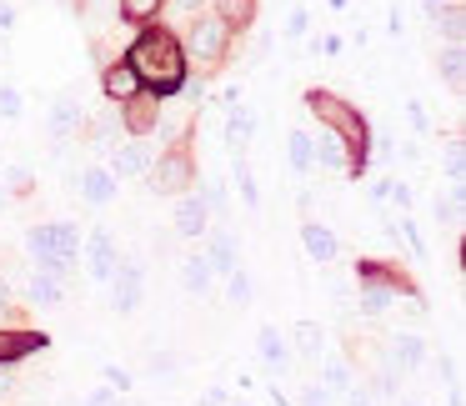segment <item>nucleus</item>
<instances>
[{
	"label": "nucleus",
	"instance_id": "f257e3e1",
	"mask_svg": "<svg viewBox=\"0 0 466 406\" xmlns=\"http://www.w3.org/2000/svg\"><path fill=\"white\" fill-rule=\"evenodd\" d=\"M126 66L136 71L141 86L166 91V96L186 81V56H181V46H176V36H166V31H146L141 41L131 46V61Z\"/></svg>",
	"mask_w": 466,
	"mask_h": 406
},
{
	"label": "nucleus",
	"instance_id": "f03ea898",
	"mask_svg": "<svg viewBox=\"0 0 466 406\" xmlns=\"http://www.w3.org/2000/svg\"><path fill=\"white\" fill-rule=\"evenodd\" d=\"M25 246H31L41 276H56V281H61L71 256H76V246H81V236H76V226H35Z\"/></svg>",
	"mask_w": 466,
	"mask_h": 406
},
{
	"label": "nucleus",
	"instance_id": "7ed1b4c3",
	"mask_svg": "<svg viewBox=\"0 0 466 406\" xmlns=\"http://www.w3.org/2000/svg\"><path fill=\"white\" fill-rule=\"evenodd\" d=\"M306 106H311V111L321 116L326 126H331L336 141H346L356 156H366V121H361V116H356L346 101H336L331 91H311V96H306Z\"/></svg>",
	"mask_w": 466,
	"mask_h": 406
},
{
	"label": "nucleus",
	"instance_id": "20e7f679",
	"mask_svg": "<svg viewBox=\"0 0 466 406\" xmlns=\"http://www.w3.org/2000/svg\"><path fill=\"white\" fill-rule=\"evenodd\" d=\"M226 41H231V25H226L221 15H201V21L191 25V56L206 66V71H211V66H221Z\"/></svg>",
	"mask_w": 466,
	"mask_h": 406
},
{
	"label": "nucleus",
	"instance_id": "39448f33",
	"mask_svg": "<svg viewBox=\"0 0 466 406\" xmlns=\"http://www.w3.org/2000/svg\"><path fill=\"white\" fill-rule=\"evenodd\" d=\"M186 181H191V161H186V156H166V161L156 166V176H151V186H156L161 196L186 191Z\"/></svg>",
	"mask_w": 466,
	"mask_h": 406
},
{
	"label": "nucleus",
	"instance_id": "423d86ee",
	"mask_svg": "<svg viewBox=\"0 0 466 406\" xmlns=\"http://www.w3.org/2000/svg\"><path fill=\"white\" fill-rule=\"evenodd\" d=\"M86 266H91L96 281H111V276H116V241L106 231L91 236V246H86Z\"/></svg>",
	"mask_w": 466,
	"mask_h": 406
},
{
	"label": "nucleus",
	"instance_id": "0eeeda50",
	"mask_svg": "<svg viewBox=\"0 0 466 406\" xmlns=\"http://www.w3.org/2000/svg\"><path fill=\"white\" fill-rule=\"evenodd\" d=\"M116 311H136V306H141V266H116Z\"/></svg>",
	"mask_w": 466,
	"mask_h": 406
},
{
	"label": "nucleus",
	"instance_id": "6e6552de",
	"mask_svg": "<svg viewBox=\"0 0 466 406\" xmlns=\"http://www.w3.org/2000/svg\"><path fill=\"white\" fill-rule=\"evenodd\" d=\"M41 346H46L41 331H0V366H5V361H21V356L41 351Z\"/></svg>",
	"mask_w": 466,
	"mask_h": 406
},
{
	"label": "nucleus",
	"instance_id": "1a4fd4ad",
	"mask_svg": "<svg viewBox=\"0 0 466 406\" xmlns=\"http://www.w3.org/2000/svg\"><path fill=\"white\" fill-rule=\"evenodd\" d=\"M301 246H306V256H311V261H336V251H341V246H336V236L326 231V226H301Z\"/></svg>",
	"mask_w": 466,
	"mask_h": 406
},
{
	"label": "nucleus",
	"instance_id": "9d476101",
	"mask_svg": "<svg viewBox=\"0 0 466 406\" xmlns=\"http://www.w3.org/2000/svg\"><path fill=\"white\" fill-rule=\"evenodd\" d=\"M106 96H111V101H136V96H141V81H136L131 66H111V71H106Z\"/></svg>",
	"mask_w": 466,
	"mask_h": 406
},
{
	"label": "nucleus",
	"instance_id": "9b49d317",
	"mask_svg": "<svg viewBox=\"0 0 466 406\" xmlns=\"http://www.w3.org/2000/svg\"><path fill=\"white\" fill-rule=\"evenodd\" d=\"M81 131V106H76V96H61L56 101V116H51V136L56 141H66V136Z\"/></svg>",
	"mask_w": 466,
	"mask_h": 406
},
{
	"label": "nucleus",
	"instance_id": "f8f14e48",
	"mask_svg": "<svg viewBox=\"0 0 466 406\" xmlns=\"http://www.w3.org/2000/svg\"><path fill=\"white\" fill-rule=\"evenodd\" d=\"M111 166H116V176H141L146 166H151V151H146L141 141H131V146H116Z\"/></svg>",
	"mask_w": 466,
	"mask_h": 406
},
{
	"label": "nucleus",
	"instance_id": "ddd939ff",
	"mask_svg": "<svg viewBox=\"0 0 466 406\" xmlns=\"http://www.w3.org/2000/svg\"><path fill=\"white\" fill-rule=\"evenodd\" d=\"M206 266H211V271L236 276V241H231V231H216V236H211V251H206Z\"/></svg>",
	"mask_w": 466,
	"mask_h": 406
},
{
	"label": "nucleus",
	"instance_id": "4468645a",
	"mask_svg": "<svg viewBox=\"0 0 466 406\" xmlns=\"http://www.w3.org/2000/svg\"><path fill=\"white\" fill-rule=\"evenodd\" d=\"M81 191H86V201L106 206V201L116 196V176H111V171H86V176H81Z\"/></svg>",
	"mask_w": 466,
	"mask_h": 406
},
{
	"label": "nucleus",
	"instance_id": "2eb2a0df",
	"mask_svg": "<svg viewBox=\"0 0 466 406\" xmlns=\"http://www.w3.org/2000/svg\"><path fill=\"white\" fill-rule=\"evenodd\" d=\"M176 231H181V236H201L206 231V206L196 201V196L176 206Z\"/></svg>",
	"mask_w": 466,
	"mask_h": 406
},
{
	"label": "nucleus",
	"instance_id": "dca6fc26",
	"mask_svg": "<svg viewBox=\"0 0 466 406\" xmlns=\"http://www.w3.org/2000/svg\"><path fill=\"white\" fill-rule=\"evenodd\" d=\"M391 356L396 361L406 366V371H416V366H421V356H426V346H421V336H411V331H401L391 341Z\"/></svg>",
	"mask_w": 466,
	"mask_h": 406
},
{
	"label": "nucleus",
	"instance_id": "f3484780",
	"mask_svg": "<svg viewBox=\"0 0 466 406\" xmlns=\"http://www.w3.org/2000/svg\"><path fill=\"white\" fill-rule=\"evenodd\" d=\"M25 296H31L35 306H61L66 301V291H61L56 276H35V281H25Z\"/></svg>",
	"mask_w": 466,
	"mask_h": 406
},
{
	"label": "nucleus",
	"instance_id": "a211bd4d",
	"mask_svg": "<svg viewBox=\"0 0 466 406\" xmlns=\"http://www.w3.org/2000/svg\"><path fill=\"white\" fill-rule=\"evenodd\" d=\"M311 161H321V166H331V171H341V166H346V151H341V141H336L331 131H321V141L311 146Z\"/></svg>",
	"mask_w": 466,
	"mask_h": 406
},
{
	"label": "nucleus",
	"instance_id": "6ab92c4d",
	"mask_svg": "<svg viewBox=\"0 0 466 406\" xmlns=\"http://www.w3.org/2000/svg\"><path fill=\"white\" fill-rule=\"evenodd\" d=\"M181 281H186L191 296H206V286H211V266H206V256H191V261H186Z\"/></svg>",
	"mask_w": 466,
	"mask_h": 406
},
{
	"label": "nucleus",
	"instance_id": "aec40b11",
	"mask_svg": "<svg viewBox=\"0 0 466 406\" xmlns=\"http://www.w3.org/2000/svg\"><path fill=\"white\" fill-rule=\"evenodd\" d=\"M261 356L271 366H286V341H281V331H276V326H261Z\"/></svg>",
	"mask_w": 466,
	"mask_h": 406
},
{
	"label": "nucleus",
	"instance_id": "412c9836",
	"mask_svg": "<svg viewBox=\"0 0 466 406\" xmlns=\"http://www.w3.org/2000/svg\"><path fill=\"white\" fill-rule=\"evenodd\" d=\"M251 131H256V121L246 111H236L231 121H226V141H231V146H246V141H251Z\"/></svg>",
	"mask_w": 466,
	"mask_h": 406
},
{
	"label": "nucleus",
	"instance_id": "4be33fe9",
	"mask_svg": "<svg viewBox=\"0 0 466 406\" xmlns=\"http://www.w3.org/2000/svg\"><path fill=\"white\" fill-rule=\"evenodd\" d=\"M326 386L321 391H351V371H346V361H326Z\"/></svg>",
	"mask_w": 466,
	"mask_h": 406
},
{
	"label": "nucleus",
	"instance_id": "5701e85b",
	"mask_svg": "<svg viewBox=\"0 0 466 406\" xmlns=\"http://www.w3.org/2000/svg\"><path fill=\"white\" fill-rule=\"evenodd\" d=\"M291 166L296 171H311V136L306 131H291Z\"/></svg>",
	"mask_w": 466,
	"mask_h": 406
},
{
	"label": "nucleus",
	"instance_id": "b1692460",
	"mask_svg": "<svg viewBox=\"0 0 466 406\" xmlns=\"http://www.w3.org/2000/svg\"><path fill=\"white\" fill-rule=\"evenodd\" d=\"M386 306H391V291H386V286H366L361 291V311L366 316H381Z\"/></svg>",
	"mask_w": 466,
	"mask_h": 406
},
{
	"label": "nucleus",
	"instance_id": "393cba45",
	"mask_svg": "<svg viewBox=\"0 0 466 406\" xmlns=\"http://www.w3.org/2000/svg\"><path fill=\"white\" fill-rule=\"evenodd\" d=\"M221 5V21L226 25H246L251 21V0H216Z\"/></svg>",
	"mask_w": 466,
	"mask_h": 406
},
{
	"label": "nucleus",
	"instance_id": "a878e982",
	"mask_svg": "<svg viewBox=\"0 0 466 406\" xmlns=\"http://www.w3.org/2000/svg\"><path fill=\"white\" fill-rule=\"evenodd\" d=\"M161 11V0H121V15L126 21H151Z\"/></svg>",
	"mask_w": 466,
	"mask_h": 406
},
{
	"label": "nucleus",
	"instance_id": "bb28decb",
	"mask_svg": "<svg viewBox=\"0 0 466 406\" xmlns=\"http://www.w3.org/2000/svg\"><path fill=\"white\" fill-rule=\"evenodd\" d=\"M296 346H301L306 356H316V351H321V326H316V321H301V326H296Z\"/></svg>",
	"mask_w": 466,
	"mask_h": 406
},
{
	"label": "nucleus",
	"instance_id": "cd10ccee",
	"mask_svg": "<svg viewBox=\"0 0 466 406\" xmlns=\"http://www.w3.org/2000/svg\"><path fill=\"white\" fill-rule=\"evenodd\" d=\"M441 71H446V81H461V46H446L441 51Z\"/></svg>",
	"mask_w": 466,
	"mask_h": 406
},
{
	"label": "nucleus",
	"instance_id": "c85d7f7f",
	"mask_svg": "<svg viewBox=\"0 0 466 406\" xmlns=\"http://www.w3.org/2000/svg\"><path fill=\"white\" fill-rule=\"evenodd\" d=\"M231 301H236V306L251 301V276H246V271H236V276H231Z\"/></svg>",
	"mask_w": 466,
	"mask_h": 406
},
{
	"label": "nucleus",
	"instance_id": "c756f323",
	"mask_svg": "<svg viewBox=\"0 0 466 406\" xmlns=\"http://www.w3.org/2000/svg\"><path fill=\"white\" fill-rule=\"evenodd\" d=\"M0 116H21V91H15V86L0 91Z\"/></svg>",
	"mask_w": 466,
	"mask_h": 406
},
{
	"label": "nucleus",
	"instance_id": "7c9ffc66",
	"mask_svg": "<svg viewBox=\"0 0 466 406\" xmlns=\"http://www.w3.org/2000/svg\"><path fill=\"white\" fill-rule=\"evenodd\" d=\"M101 376H106V386H111V391H131V376H126L121 366H106Z\"/></svg>",
	"mask_w": 466,
	"mask_h": 406
},
{
	"label": "nucleus",
	"instance_id": "2f4dec72",
	"mask_svg": "<svg viewBox=\"0 0 466 406\" xmlns=\"http://www.w3.org/2000/svg\"><path fill=\"white\" fill-rule=\"evenodd\" d=\"M296 406H331V391H321V386H306Z\"/></svg>",
	"mask_w": 466,
	"mask_h": 406
},
{
	"label": "nucleus",
	"instance_id": "473e14b6",
	"mask_svg": "<svg viewBox=\"0 0 466 406\" xmlns=\"http://www.w3.org/2000/svg\"><path fill=\"white\" fill-rule=\"evenodd\" d=\"M441 211H446V221H451V226H461V191H451V196H446V206H441Z\"/></svg>",
	"mask_w": 466,
	"mask_h": 406
},
{
	"label": "nucleus",
	"instance_id": "72a5a7b5",
	"mask_svg": "<svg viewBox=\"0 0 466 406\" xmlns=\"http://www.w3.org/2000/svg\"><path fill=\"white\" fill-rule=\"evenodd\" d=\"M236 181H241V196H246V201H256V186H251V171H246V161H241V176H236Z\"/></svg>",
	"mask_w": 466,
	"mask_h": 406
},
{
	"label": "nucleus",
	"instance_id": "f704fd0d",
	"mask_svg": "<svg viewBox=\"0 0 466 406\" xmlns=\"http://www.w3.org/2000/svg\"><path fill=\"white\" fill-rule=\"evenodd\" d=\"M446 171H451V181H461V146H451V161H446Z\"/></svg>",
	"mask_w": 466,
	"mask_h": 406
},
{
	"label": "nucleus",
	"instance_id": "c9c22d12",
	"mask_svg": "<svg viewBox=\"0 0 466 406\" xmlns=\"http://www.w3.org/2000/svg\"><path fill=\"white\" fill-rule=\"evenodd\" d=\"M446 31H451V41L461 36V11H446Z\"/></svg>",
	"mask_w": 466,
	"mask_h": 406
},
{
	"label": "nucleus",
	"instance_id": "e433bc0d",
	"mask_svg": "<svg viewBox=\"0 0 466 406\" xmlns=\"http://www.w3.org/2000/svg\"><path fill=\"white\" fill-rule=\"evenodd\" d=\"M286 31H291V36H301V31H306V11H296L291 21H286Z\"/></svg>",
	"mask_w": 466,
	"mask_h": 406
},
{
	"label": "nucleus",
	"instance_id": "4c0bfd02",
	"mask_svg": "<svg viewBox=\"0 0 466 406\" xmlns=\"http://www.w3.org/2000/svg\"><path fill=\"white\" fill-rule=\"evenodd\" d=\"M201 401H206V406H226V391H221V386H211V391H206Z\"/></svg>",
	"mask_w": 466,
	"mask_h": 406
},
{
	"label": "nucleus",
	"instance_id": "58836bf2",
	"mask_svg": "<svg viewBox=\"0 0 466 406\" xmlns=\"http://www.w3.org/2000/svg\"><path fill=\"white\" fill-rule=\"evenodd\" d=\"M11 25H15V11L11 5H0V31H11Z\"/></svg>",
	"mask_w": 466,
	"mask_h": 406
},
{
	"label": "nucleus",
	"instance_id": "ea45409f",
	"mask_svg": "<svg viewBox=\"0 0 466 406\" xmlns=\"http://www.w3.org/2000/svg\"><path fill=\"white\" fill-rule=\"evenodd\" d=\"M86 406H111V391H96V396H91V401H86Z\"/></svg>",
	"mask_w": 466,
	"mask_h": 406
},
{
	"label": "nucleus",
	"instance_id": "a19ab883",
	"mask_svg": "<svg viewBox=\"0 0 466 406\" xmlns=\"http://www.w3.org/2000/svg\"><path fill=\"white\" fill-rule=\"evenodd\" d=\"M351 406H371V396H366V391H351Z\"/></svg>",
	"mask_w": 466,
	"mask_h": 406
},
{
	"label": "nucleus",
	"instance_id": "79ce46f5",
	"mask_svg": "<svg viewBox=\"0 0 466 406\" xmlns=\"http://www.w3.org/2000/svg\"><path fill=\"white\" fill-rule=\"evenodd\" d=\"M176 5H181V11H201V0H176Z\"/></svg>",
	"mask_w": 466,
	"mask_h": 406
},
{
	"label": "nucleus",
	"instance_id": "37998d69",
	"mask_svg": "<svg viewBox=\"0 0 466 406\" xmlns=\"http://www.w3.org/2000/svg\"><path fill=\"white\" fill-rule=\"evenodd\" d=\"M11 386H15V381H11V376H0V396H5V391H11Z\"/></svg>",
	"mask_w": 466,
	"mask_h": 406
},
{
	"label": "nucleus",
	"instance_id": "c03bdc74",
	"mask_svg": "<svg viewBox=\"0 0 466 406\" xmlns=\"http://www.w3.org/2000/svg\"><path fill=\"white\" fill-rule=\"evenodd\" d=\"M436 5H441V0H426V11H436Z\"/></svg>",
	"mask_w": 466,
	"mask_h": 406
}]
</instances>
